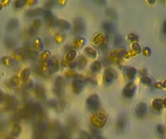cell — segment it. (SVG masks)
<instances>
[{"label": "cell", "mask_w": 166, "mask_h": 139, "mask_svg": "<svg viewBox=\"0 0 166 139\" xmlns=\"http://www.w3.org/2000/svg\"><path fill=\"white\" fill-rule=\"evenodd\" d=\"M107 120L106 114L103 113H96L90 118V122L92 127L99 129L106 126Z\"/></svg>", "instance_id": "1"}, {"label": "cell", "mask_w": 166, "mask_h": 139, "mask_svg": "<svg viewBox=\"0 0 166 139\" xmlns=\"http://www.w3.org/2000/svg\"><path fill=\"white\" fill-rule=\"evenodd\" d=\"M72 83V89L75 94H79L82 92L86 83V78L80 75H76Z\"/></svg>", "instance_id": "2"}, {"label": "cell", "mask_w": 166, "mask_h": 139, "mask_svg": "<svg viewBox=\"0 0 166 139\" xmlns=\"http://www.w3.org/2000/svg\"><path fill=\"white\" fill-rule=\"evenodd\" d=\"M86 104L87 109L91 112H95L101 107L100 97L97 94H91L87 98Z\"/></svg>", "instance_id": "3"}, {"label": "cell", "mask_w": 166, "mask_h": 139, "mask_svg": "<svg viewBox=\"0 0 166 139\" xmlns=\"http://www.w3.org/2000/svg\"><path fill=\"white\" fill-rule=\"evenodd\" d=\"M53 91L59 100H64L65 81L62 76H58L55 79Z\"/></svg>", "instance_id": "4"}, {"label": "cell", "mask_w": 166, "mask_h": 139, "mask_svg": "<svg viewBox=\"0 0 166 139\" xmlns=\"http://www.w3.org/2000/svg\"><path fill=\"white\" fill-rule=\"evenodd\" d=\"M86 31V25L85 21L82 17H75L73 20V31L74 35L82 36Z\"/></svg>", "instance_id": "5"}, {"label": "cell", "mask_w": 166, "mask_h": 139, "mask_svg": "<svg viewBox=\"0 0 166 139\" xmlns=\"http://www.w3.org/2000/svg\"><path fill=\"white\" fill-rule=\"evenodd\" d=\"M128 122L127 117L124 113L119 115L115 123V131L117 134H122L124 133L126 128Z\"/></svg>", "instance_id": "6"}, {"label": "cell", "mask_w": 166, "mask_h": 139, "mask_svg": "<svg viewBox=\"0 0 166 139\" xmlns=\"http://www.w3.org/2000/svg\"><path fill=\"white\" fill-rule=\"evenodd\" d=\"M117 77L118 74L114 70L110 68H106L103 73V84L106 86L111 85Z\"/></svg>", "instance_id": "7"}, {"label": "cell", "mask_w": 166, "mask_h": 139, "mask_svg": "<svg viewBox=\"0 0 166 139\" xmlns=\"http://www.w3.org/2000/svg\"><path fill=\"white\" fill-rule=\"evenodd\" d=\"M136 90V87L134 83L130 82L125 86L122 90V95L124 98L130 99L132 98Z\"/></svg>", "instance_id": "8"}, {"label": "cell", "mask_w": 166, "mask_h": 139, "mask_svg": "<svg viewBox=\"0 0 166 139\" xmlns=\"http://www.w3.org/2000/svg\"><path fill=\"white\" fill-rule=\"evenodd\" d=\"M43 15L45 22L48 26L52 27L56 26V23L57 20L56 19L51 11L49 10H46L44 11Z\"/></svg>", "instance_id": "9"}, {"label": "cell", "mask_w": 166, "mask_h": 139, "mask_svg": "<svg viewBox=\"0 0 166 139\" xmlns=\"http://www.w3.org/2000/svg\"><path fill=\"white\" fill-rule=\"evenodd\" d=\"M33 116L36 120V122L40 121L42 120L43 117V112L42 108L41 105L38 104L33 103Z\"/></svg>", "instance_id": "10"}, {"label": "cell", "mask_w": 166, "mask_h": 139, "mask_svg": "<svg viewBox=\"0 0 166 139\" xmlns=\"http://www.w3.org/2000/svg\"><path fill=\"white\" fill-rule=\"evenodd\" d=\"M147 111V106L144 103H140L135 108V116L138 119H142L145 117Z\"/></svg>", "instance_id": "11"}, {"label": "cell", "mask_w": 166, "mask_h": 139, "mask_svg": "<svg viewBox=\"0 0 166 139\" xmlns=\"http://www.w3.org/2000/svg\"><path fill=\"white\" fill-rule=\"evenodd\" d=\"M33 103L27 104L25 107L19 112V117L22 119H27L33 116Z\"/></svg>", "instance_id": "12"}, {"label": "cell", "mask_w": 166, "mask_h": 139, "mask_svg": "<svg viewBox=\"0 0 166 139\" xmlns=\"http://www.w3.org/2000/svg\"><path fill=\"white\" fill-rule=\"evenodd\" d=\"M79 126V122L78 119L74 116H70L67 119V126L71 132L75 131Z\"/></svg>", "instance_id": "13"}, {"label": "cell", "mask_w": 166, "mask_h": 139, "mask_svg": "<svg viewBox=\"0 0 166 139\" xmlns=\"http://www.w3.org/2000/svg\"><path fill=\"white\" fill-rule=\"evenodd\" d=\"M49 65L50 73H56L59 69V63L58 60L55 57H52L48 60Z\"/></svg>", "instance_id": "14"}, {"label": "cell", "mask_w": 166, "mask_h": 139, "mask_svg": "<svg viewBox=\"0 0 166 139\" xmlns=\"http://www.w3.org/2000/svg\"><path fill=\"white\" fill-rule=\"evenodd\" d=\"M103 30L108 34L113 33L116 29L114 24L109 21H106L103 22Z\"/></svg>", "instance_id": "15"}, {"label": "cell", "mask_w": 166, "mask_h": 139, "mask_svg": "<svg viewBox=\"0 0 166 139\" xmlns=\"http://www.w3.org/2000/svg\"><path fill=\"white\" fill-rule=\"evenodd\" d=\"M61 128L60 124L57 120H54L48 124V129L52 133H59Z\"/></svg>", "instance_id": "16"}, {"label": "cell", "mask_w": 166, "mask_h": 139, "mask_svg": "<svg viewBox=\"0 0 166 139\" xmlns=\"http://www.w3.org/2000/svg\"><path fill=\"white\" fill-rule=\"evenodd\" d=\"M35 94L40 100H43L45 99L46 93L44 88L41 85H37L35 88Z\"/></svg>", "instance_id": "17"}, {"label": "cell", "mask_w": 166, "mask_h": 139, "mask_svg": "<svg viewBox=\"0 0 166 139\" xmlns=\"http://www.w3.org/2000/svg\"><path fill=\"white\" fill-rule=\"evenodd\" d=\"M66 34L63 31H59L55 33L54 36V40L57 44H62L65 40Z\"/></svg>", "instance_id": "18"}, {"label": "cell", "mask_w": 166, "mask_h": 139, "mask_svg": "<svg viewBox=\"0 0 166 139\" xmlns=\"http://www.w3.org/2000/svg\"><path fill=\"white\" fill-rule=\"evenodd\" d=\"M125 74L128 79H134L137 75V70L133 67H127L125 69Z\"/></svg>", "instance_id": "19"}, {"label": "cell", "mask_w": 166, "mask_h": 139, "mask_svg": "<svg viewBox=\"0 0 166 139\" xmlns=\"http://www.w3.org/2000/svg\"><path fill=\"white\" fill-rule=\"evenodd\" d=\"M86 40L84 37H78L75 39L73 43V46L74 48L76 49H81L84 47L86 44Z\"/></svg>", "instance_id": "20"}, {"label": "cell", "mask_w": 166, "mask_h": 139, "mask_svg": "<svg viewBox=\"0 0 166 139\" xmlns=\"http://www.w3.org/2000/svg\"><path fill=\"white\" fill-rule=\"evenodd\" d=\"M56 26H58L61 29L68 30L70 28L71 25L70 22L66 20L61 19V20H57L56 23Z\"/></svg>", "instance_id": "21"}, {"label": "cell", "mask_w": 166, "mask_h": 139, "mask_svg": "<svg viewBox=\"0 0 166 139\" xmlns=\"http://www.w3.org/2000/svg\"><path fill=\"white\" fill-rule=\"evenodd\" d=\"M85 52L86 54L91 59H96L97 57V51L93 47L87 46L85 48Z\"/></svg>", "instance_id": "22"}, {"label": "cell", "mask_w": 166, "mask_h": 139, "mask_svg": "<svg viewBox=\"0 0 166 139\" xmlns=\"http://www.w3.org/2000/svg\"><path fill=\"white\" fill-rule=\"evenodd\" d=\"M105 14L106 16L110 20H115L117 18V11L112 8H107L105 10Z\"/></svg>", "instance_id": "23"}, {"label": "cell", "mask_w": 166, "mask_h": 139, "mask_svg": "<svg viewBox=\"0 0 166 139\" xmlns=\"http://www.w3.org/2000/svg\"><path fill=\"white\" fill-rule=\"evenodd\" d=\"M106 35L103 32H99L97 33L92 39V42L95 45H99L102 43L105 39Z\"/></svg>", "instance_id": "24"}, {"label": "cell", "mask_w": 166, "mask_h": 139, "mask_svg": "<svg viewBox=\"0 0 166 139\" xmlns=\"http://www.w3.org/2000/svg\"><path fill=\"white\" fill-rule=\"evenodd\" d=\"M41 71L42 75H44L45 76H49L51 73L50 70L48 60L46 61H43L42 66L41 67Z\"/></svg>", "instance_id": "25"}, {"label": "cell", "mask_w": 166, "mask_h": 139, "mask_svg": "<svg viewBox=\"0 0 166 139\" xmlns=\"http://www.w3.org/2000/svg\"><path fill=\"white\" fill-rule=\"evenodd\" d=\"M44 10L41 8H37L32 9L29 10L27 13V16L29 17H34L37 16H40L42 15L44 13Z\"/></svg>", "instance_id": "26"}, {"label": "cell", "mask_w": 166, "mask_h": 139, "mask_svg": "<svg viewBox=\"0 0 166 139\" xmlns=\"http://www.w3.org/2000/svg\"><path fill=\"white\" fill-rule=\"evenodd\" d=\"M17 105V101L13 97H10L7 100V108L10 110H13Z\"/></svg>", "instance_id": "27"}, {"label": "cell", "mask_w": 166, "mask_h": 139, "mask_svg": "<svg viewBox=\"0 0 166 139\" xmlns=\"http://www.w3.org/2000/svg\"><path fill=\"white\" fill-rule=\"evenodd\" d=\"M101 68H102V63L99 60L94 61L90 65V70L91 72L94 73L98 72L99 71H100Z\"/></svg>", "instance_id": "28"}, {"label": "cell", "mask_w": 166, "mask_h": 139, "mask_svg": "<svg viewBox=\"0 0 166 139\" xmlns=\"http://www.w3.org/2000/svg\"><path fill=\"white\" fill-rule=\"evenodd\" d=\"M163 101L162 99H156L154 100L153 102V106L155 110L159 111L162 108Z\"/></svg>", "instance_id": "29"}, {"label": "cell", "mask_w": 166, "mask_h": 139, "mask_svg": "<svg viewBox=\"0 0 166 139\" xmlns=\"http://www.w3.org/2000/svg\"><path fill=\"white\" fill-rule=\"evenodd\" d=\"M77 54V53L76 50H69L68 52L67 53V54L66 55V60L69 61V62L73 61V60L75 59L76 57Z\"/></svg>", "instance_id": "30"}, {"label": "cell", "mask_w": 166, "mask_h": 139, "mask_svg": "<svg viewBox=\"0 0 166 139\" xmlns=\"http://www.w3.org/2000/svg\"><path fill=\"white\" fill-rule=\"evenodd\" d=\"M77 66L79 69H82L85 68L87 64V60L84 56H80L77 60Z\"/></svg>", "instance_id": "31"}, {"label": "cell", "mask_w": 166, "mask_h": 139, "mask_svg": "<svg viewBox=\"0 0 166 139\" xmlns=\"http://www.w3.org/2000/svg\"><path fill=\"white\" fill-rule=\"evenodd\" d=\"M34 45L35 49L37 51H41L43 48V44L42 41L40 38H37L34 40Z\"/></svg>", "instance_id": "32"}, {"label": "cell", "mask_w": 166, "mask_h": 139, "mask_svg": "<svg viewBox=\"0 0 166 139\" xmlns=\"http://www.w3.org/2000/svg\"><path fill=\"white\" fill-rule=\"evenodd\" d=\"M109 41V38L107 35L106 36L105 39L103 41L102 43L100 44V45H99V48H100V49L102 50H106L107 48V46H108V43Z\"/></svg>", "instance_id": "33"}, {"label": "cell", "mask_w": 166, "mask_h": 139, "mask_svg": "<svg viewBox=\"0 0 166 139\" xmlns=\"http://www.w3.org/2000/svg\"><path fill=\"white\" fill-rule=\"evenodd\" d=\"M21 132V127L20 125L16 124L13 127V128L11 131V134L14 136H18L20 134Z\"/></svg>", "instance_id": "34"}, {"label": "cell", "mask_w": 166, "mask_h": 139, "mask_svg": "<svg viewBox=\"0 0 166 139\" xmlns=\"http://www.w3.org/2000/svg\"><path fill=\"white\" fill-rule=\"evenodd\" d=\"M123 42V37L121 35H117L115 36L114 39V45L115 46H119Z\"/></svg>", "instance_id": "35"}, {"label": "cell", "mask_w": 166, "mask_h": 139, "mask_svg": "<svg viewBox=\"0 0 166 139\" xmlns=\"http://www.w3.org/2000/svg\"><path fill=\"white\" fill-rule=\"evenodd\" d=\"M86 78V83L89 84L91 86L95 87L97 85V81L94 77L92 76H88Z\"/></svg>", "instance_id": "36"}, {"label": "cell", "mask_w": 166, "mask_h": 139, "mask_svg": "<svg viewBox=\"0 0 166 139\" xmlns=\"http://www.w3.org/2000/svg\"><path fill=\"white\" fill-rule=\"evenodd\" d=\"M50 54H51V53L49 50H45L41 55V59L43 61H46V60L49 59L50 57Z\"/></svg>", "instance_id": "37"}, {"label": "cell", "mask_w": 166, "mask_h": 139, "mask_svg": "<svg viewBox=\"0 0 166 139\" xmlns=\"http://www.w3.org/2000/svg\"><path fill=\"white\" fill-rule=\"evenodd\" d=\"M79 139H92L91 135L85 131L80 132Z\"/></svg>", "instance_id": "38"}, {"label": "cell", "mask_w": 166, "mask_h": 139, "mask_svg": "<svg viewBox=\"0 0 166 139\" xmlns=\"http://www.w3.org/2000/svg\"><path fill=\"white\" fill-rule=\"evenodd\" d=\"M132 48H133V50H134L135 52L138 53H140L142 50L140 45H139L138 43H137V42H135L132 44Z\"/></svg>", "instance_id": "39"}, {"label": "cell", "mask_w": 166, "mask_h": 139, "mask_svg": "<svg viewBox=\"0 0 166 139\" xmlns=\"http://www.w3.org/2000/svg\"><path fill=\"white\" fill-rule=\"evenodd\" d=\"M156 131L159 134L163 135L165 134V132H166V129H165V127L162 125H158L156 127Z\"/></svg>", "instance_id": "40"}, {"label": "cell", "mask_w": 166, "mask_h": 139, "mask_svg": "<svg viewBox=\"0 0 166 139\" xmlns=\"http://www.w3.org/2000/svg\"><path fill=\"white\" fill-rule=\"evenodd\" d=\"M41 25V20L37 19V20H35L34 21V22H33L32 24V28L37 29L38 28H40Z\"/></svg>", "instance_id": "41"}, {"label": "cell", "mask_w": 166, "mask_h": 139, "mask_svg": "<svg viewBox=\"0 0 166 139\" xmlns=\"http://www.w3.org/2000/svg\"><path fill=\"white\" fill-rule=\"evenodd\" d=\"M128 40L131 42L137 41L138 40V36L135 33H130L127 36Z\"/></svg>", "instance_id": "42"}, {"label": "cell", "mask_w": 166, "mask_h": 139, "mask_svg": "<svg viewBox=\"0 0 166 139\" xmlns=\"http://www.w3.org/2000/svg\"><path fill=\"white\" fill-rule=\"evenodd\" d=\"M75 75H76V73H75L74 71H73V70H70L69 71H67L65 73V74L66 77H67V78L74 77Z\"/></svg>", "instance_id": "43"}, {"label": "cell", "mask_w": 166, "mask_h": 139, "mask_svg": "<svg viewBox=\"0 0 166 139\" xmlns=\"http://www.w3.org/2000/svg\"><path fill=\"white\" fill-rule=\"evenodd\" d=\"M56 4H57V1H48L47 3H46L45 6L47 8H53L56 5Z\"/></svg>", "instance_id": "44"}, {"label": "cell", "mask_w": 166, "mask_h": 139, "mask_svg": "<svg viewBox=\"0 0 166 139\" xmlns=\"http://www.w3.org/2000/svg\"><path fill=\"white\" fill-rule=\"evenodd\" d=\"M30 75V71L29 70L26 69L24 70L22 73V77H23L22 78L24 80H26L29 77Z\"/></svg>", "instance_id": "45"}, {"label": "cell", "mask_w": 166, "mask_h": 139, "mask_svg": "<svg viewBox=\"0 0 166 139\" xmlns=\"http://www.w3.org/2000/svg\"><path fill=\"white\" fill-rule=\"evenodd\" d=\"M142 82L144 84L150 85L151 84V80L148 77H143L142 78Z\"/></svg>", "instance_id": "46"}, {"label": "cell", "mask_w": 166, "mask_h": 139, "mask_svg": "<svg viewBox=\"0 0 166 139\" xmlns=\"http://www.w3.org/2000/svg\"><path fill=\"white\" fill-rule=\"evenodd\" d=\"M17 23L16 22V21H10V23H9L8 24V28L10 29H14L16 27Z\"/></svg>", "instance_id": "47"}, {"label": "cell", "mask_w": 166, "mask_h": 139, "mask_svg": "<svg viewBox=\"0 0 166 139\" xmlns=\"http://www.w3.org/2000/svg\"><path fill=\"white\" fill-rule=\"evenodd\" d=\"M29 32L30 36H36L37 32V30L36 29L34 28L31 27V28L30 29L29 31Z\"/></svg>", "instance_id": "48"}, {"label": "cell", "mask_w": 166, "mask_h": 139, "mask_svg": "<svg viewBox=\"0 0 166 139\" xmlns=\"http://www.w3.org/2000/svg\"><path fill=\"white\" fill-rule=\"evenodd\" d=\"M143 53L144 55H146V56H148V55H150L151 54L150 49H149V48H145L144 50H143Z\"/></svg>", "instance_id": "49"}, {"label": "cell", "mask_w": 166, "mask_h": 139, "mask_svg": "<svg viewBox=\"0 0 166 139\" xmlns=\"http://www.w3.org/2000/svg\"><path fill=\"white\" fill-rule=\"evenodd\" d=\"M95 3L99 5H105L106 4V2L103 0H100V1H95Z\"/></svg>", "instance_id": "50"}, {"label": "cell", "mask_w": 166, "mask_h": 139, "mask_svg": "<svg viewBox=\"0 0 166 139\" xmlns=\"http://www.w3.org/2000/svg\"><path fill=\"white\" fill-rule=\"evenodd\" d=\"M70 64V63L69 62V61H67V60H62L61 62V65L63 67H67V66H69Z\"/></svg>", "instance_id": "51"}, {"label": "cell", "mask_w": 166, "mask_h": 139, "mask_svg": "<svg viewBox=\"0 0 166 139\" xmlns=\"http://www.w3.org/2000/svg\"><path fill=\"white\" fill-rule=\"evenodd\" d=\"M77 66V64L76 61H74V62H72L71 63H70L69 67L71 69V70L75 68V67H76Z\"/></svg>", "instance_id": "52"}, {"label": "cell", "mask_w": 166, "mask_h": 139, "mask_svg": "<svg viewBox=\"0 0 166 139\" xmlns=\"http://www.w3.org/2000/svg\"><path fill=\"white\" fill-rule=\"evenodd\" d=\"M67 3V1H57V5L62 6L66 5Z\"/></svg>", "instance_id": "53"}, {"label": "cell", "mask_w": 166, "mask_h": 139, "mask_svg": "<svg viewBox=\"0 0 166 139\" xmlns=\"http://www.w3.org/2000/svg\"><path fill=\"white\" fill-rule=\"evenodd\" d=\"M163 32L166 35V20L164 22L163 25Z\"/></svg>", "instance_id": "54"}, {"label": "cell", "mask_w": 166, "mask_h": 139, "mask_svg": "<svg viewBox=\"0 0 166 139\" xmlns=\"http://www.w3.org/2000/svg\"><path fill=\"white\" fill-rule=\"evenodd\" d=\"M95 139H107V138H106L105 137L101 135V134H100L97 137H96V138H94Z\"/></svg>", "instance_id": "55"}, {"label": "cell", "mask_w": 166, "mask_h": 139, "mask_svg": "<svg viewBox=\"0 0 166 139\" xmlns=\"http://www.w3.org/2000/svg\"><path fill=\"white\" fill-rule=\"evenodd\" d=\"M3 99H4V95H3L2 92H0V102L2 101Z\"/></svg>", "instance_id": "56"}, {"label": "cell", "mask_w": 166, "mask_h": 139, "mask_svg": "<svg viewBox=\"0 0 166 139\" xmlns=\"http://www.w3.org/2000/svg\"><path fill=\"white\" fill-rule=\"evenodd\" d=\"M149 3H150L151 4H154V3H155V1H149Z\"/></svg>", "instance_id": "57"}, {"label": "cell", "mask_w": 166, "mask_h": 139, "mask_svg": "<svg viewBox=\"0 0 166 139\" xmlns=\"http://www.w3.org/2000/svg\"><path fill=\"white\" fill-rule=\"evenodd\" d=\"M5 139H14L13 138H11V137H8V138H6Z\"/></svg>", "instance_id": "58"}]
</instances>
